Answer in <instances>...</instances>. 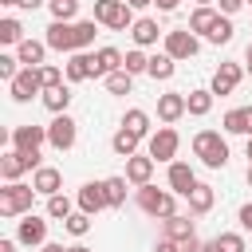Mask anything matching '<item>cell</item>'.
I'll return each mask as SVG.
<instances>
[{
  "label": "cell",
  "instance_id": "db71d44e",
  "mask_svg": "<svg viewBox=\"0 0 252 252\" xmlns=\"http://www.w3.org/2000/svg\"><path fill=\"white\" fill-rule=\"evenodd\" d=\"M67 252H91V248H87V244H71Z\"/></svg>",
  "mask_w": 252,
  "mask_h": 252
},
{
  "label": "cell",
  "instance_id": "3957f363",
  "mask_svg": "<svg viewBox=\"0 0 252 252\" xmlns=\"http://www.w3.org/2000/svg\"><path fill=\"white\" fill-rule=\"evenodd\" d=\"M138 209L150 217H173L177 213V193L158 189V185H138Z\"/></svg>",
  "mask_w": 252,
  "mask_h": 252
},
{
  "label": "cell",
  "instance_id": "83f0119b",
  "mask_svg": "<svg viewBox=\"0 0 252 252\" xmlns=\"http://www.w3.org/2000/svg\"><path fill=\"white\" fill-rule=\"evenodd\" d=\"M138 142H142V138H138L134 130L118 126V130H114V138H110V150H114L118 158H134V154H138Z\"/></svg>",
  "mask_w": 252,
  "mask_h": 252
},
{
  "label": "cell",
  "instance_id": "8d00e7d4",
  "mask_svg": "<svg viewBox=\"0 0 252 252\" xmlns=\"http://www.w3.org/2000/svg\"><path fill=\"white\" fill-rule=\"evenodd\" d=\"M63 228H67L71 236H87V232H91V213H83V209L71 213V217L63 220Z\"/></svg>",
  "mask_w": 252,
  "mask_h": 252
},
{
  "label": "cell",
  "instance_id": "484cf974",
  "mask_svg": "<svg viewBox=\"0 0 252 252\" xmlns=\"http://www.w3.org/2000/svg\"><path fill=\"white\" fill-rule=\"evenodd\" d=\"M130 35H134V43H138V47H150V43H158V35H165V32L158 28V20H150V16H142V20H134V28H130Z\"/></svg>",
  "mask_w": 252,
  "mask_h": 252
},
{
  "label": "cell",
  "instance_id": "ffe728a7",
  "mask_svg": "<svg viewBox=\"0 0 252 252\" xmlns=\"http://www.w3.org/2000/svg\"><path fill=\"white\" fill-rule=\"evenodd\" d=\"M126 63V55L118 51V47H98L94 51V79H106L110 71H118Z\"/></svg>",
  "mask_w": 252,
  "mask_h": 252
},
{
  "label": "cell",
  "instance_id": "6f0895ef",
  "mask_svg": "<svg viewBox=\"0 0 252 252\" xmlns=\"http://www.w3.org/2000/svg\"><path fill=\"white\" fill-rule=\"evenodd\" d=\"M0 4H8V8H12V4H20V0H0Z\"/></svg>",
  "mask_w": 252,
  "mask_h": 252
},
{
  "label": "cell",
  "instance_id": "8992f818",
  "mask_svg": "<svg viewBox=\"0 0 252 252\" xmlns=\"http://www.w3.org/2000/svg\"><path fill=\"white\" fill-rule=\"evenodd\" d=\"M161 43H165V55H173V59H193V55L201 51L197 32H189V28H173V32H165Z\"/></svg>",
  "mask_w": 252,
  "mask_h": 252
},
{
  "label": "cell",
  "instance_id": "d4e9b609",
  "mask_svg": "<svg viewBox=\"0 0 252 252\" xmlns=\"http://www.w3.org/2000/svg\"><path fill=\"white\" fill-rule=\"evenodd\" d=\"M185 201H189V217H205V213L213 209L217 193H213V185H201V181H197V185H193V193H189Z\"/></svg>",
  "mask_w": 252,
  "mask_h": 252
},
{
  "label": "cell",
  "instance_id": "f6af8a7d",
  "mask_svg": "<svg viewBox=\"0 0 252 252\" xmlns=\"http://www.w3.org/2000/svg\"><path fill=\"white\" fill-rule=\"evenodd\" d=\"M240 228H244V232H252V201H248V205H240Z\"/></svg>",
  "mask_w": 252,
  "mask_h": 252
},
{
  "label": "cell",
  "instance_id": "9c48e42d",
  "mask_svg": "<svg viewBox=\"0 0 252 252\" xmlns=\"http://www.w3.org/2000/svg\"><path fill=\"white\" fill-rule=\"evenodd\" d=\"M12 98L16 102H28L32 94H43V79H39V67H20V75L8 83Z\"/></svg>",
  "mask_w": 252,
  "mask_h": 252
},
{
  "label": "cell",
  "instance_id": "5bb4252c",
  "mask_svg": "<svg viewBox=\"0 0 252 252\" xmlns=\"http://www.w3.org/2000/svg\"><path fill=\"white\" fill-rule=\"evenodd\" d=\"M63 71H67V83H87V79H94V55L71 51L67 63H63Z\"/></svg>",
  "mask_w": 252,
  "mask_h": 252
},
{
  "label": "cell",
  "instance_id": "4316f807",
  "mask_svg": "<svg viewBox=\"0 0 252 252\" xmlns=\"http://www.w3.org/2000/svg\"><path fill=\"white\" fill-rule=\"evenodd\" d=\"M161 236H165V240H185V236H193V220L181 217V213L161 217Z\"/></svg>",
  "mask_w": 252,
  "mask_h": 252
},
{
  "label": "cell",
  "instance_id": "ee69618b",
  "mask_svg": "<svg viewBox=\"0 0 252 252\" xmlns=\"http://www.w3.org/2000/svg\"><path fill=\"white\" fill-rule=\"evenodd\" d=\"M217 4H220V12H224V16H232V12H240L248 0H217Z\"/></svg>",
  "mask_w": 252,
  "mask_h": 252
},
{
  "label": "cell",
  "instance_id": "f1b7e54d",
  "mask_svg": "<svg viewBox=\"0 0 252 252\" xmlns=\"http://www.w3.org/2000/svg\"><path fill=\"white\" fill-rule=\"evenodd\" d=\"M173 71H177V59L173 55H165V51L161 55H150V71H146L150 79H173Z\"/></svg>",
  "mask_w": 252,
  "mask_h": 252
},
{
  "label": "cell",
  "instance_id": "74e56055",
  "mask_svg": "<svg viewBox=\"0 0 252 252\" xmlns=\"http://www.w3.org/2000/svg\"><path fill=\"white\" fill-rule=\"evenodd\" d=\"M130 75H142V71H150V55L142 51V47H134V51H126V63H122Z\"/></svg>",
  "mask_w": 252,
  "mask_h": 252
},
{
  "label": "cell",
  "instance_id": "5b68a950",
  "mask_svg": "<svg viewBox=\"0 0 252 252\" xmlns=\"http://www.w3.org/2000/svg\"><path fill=\"white\" fill-rule=\"evenodd\" d=\"M43 39H47V47H51V51H63V55L79 51V28H75L71 20H51Z\"/></svg>",
  "mask_w": 252,
  "mask_h": 252
},
{
  "label": "cell",
  "instance_id": "b9f144b4",
  "mask_svg": "<svg viewBox=\"0 0 252 252\" xmlns=\"http://www.w3.org/2000/svg\"><path fill=\"white\" fill-rule=\"evenodd\" d=\"M217 244H220V252H244V236L240 232H220Z\"/></svg>",
  "mask_w": 252,
  "mask_h": 252
},
{
  "label": "cell",
  "instance_id": "9f6ffc18",
  "mask_svg": "<svg viewBox=\"0 0 252 252\" xmlns=\"http://www.w3.org/2000/svg\"><path fill=\"white\" fill-rule=\"evenodd\" d=\"M244 59H248V67H252V43H248V55H244Z\"/></svg>",
  "mask_w": 252,
  "mask_h": 252
},
{
  "label": "cell",
  "instance_id": "681fc988",
  "mask_svg": "<svg viewBox=\"0 0 252 252\" xmlns=\"http://www.w3.org/2000/svg\"><path fill=\"white\" fill-rule=\"evenodd\" d=\"M16 244L20 240H0V252H16Z\"/></svg>",
  "mask_w": 252,
  "mask_h": 252
},
{
  "label": "cell",
  "instance_id": "f5cc1de1",
  "mask_svg": "<svg viewBox=\"0 0 252 252\" xmlns=\"http://www.w3.org/2000/svg\"><path fill=\"white\" fill-rule=\"evenodd\" d=\"M201 252H220V244H217V240H209V244H201Z\"/></svg>",
  "mask_w": 252,
  "mask_h": 252
},
{
  "label": "cell",
  "instance_id": "ac0fdd59",
  "mask_svg": "<svg viewBox=\"0 0 252 252\" xmlns=\"http://www.w3.org/2000/svg\"><path fill=\"white\" fill-rule=\"evenodd\" d=\"M154 158L150 154H134V158H126V181L130 185H150V177H154Z\"/></svg>",
  "mask_w": 252,
  "mask_h": 252
},
{
  "label": "cell",
  "instance_id": "f546056e",
  "mask_svg": "<svg viewBox=\"0 0 252 252\" xmlns=\"http://www.w3.org/2000/svg\"><path fill=\"white\" fill-rule=\"evenodd\" d=\"M102 83H106V91H110V94H130V87H134V75H130L126 67H118V71H110Z\"/></svg>",
  "mask_w": 252,
  "mask_h": 252
},
{
  "label": "cell",
  "instance_id": "52a82bcc",
  "mask_svg": "<svg viewBox=\"0 0 252 252\" xmlns=\"http://www.w3.org/2000/svg\"><path fill=\"white\" fill-rule=\"evenodd\" d=\"M47 142L63 154V150H71L75 142H79V122L71 118V114H55L51 118V126H47Z\"/></svg>",
  "mask_w": 252,
  "mask_h": 252
},
{
  "label": "cell",
  "instance_id": "6da1fadb",
  "mask_svg": "<svg viewBox=\"0 0 252 252\" xmlns=\"http://www.w3.org/2000/svg\"><path fill=\"white\" fill-rule=\"evenodd\" d=\"M193 154L209 169H224L228 165V142L220 138V130H197L193 134Z\"/></svg>",
  "mask_w": 252,
  "mask_h": 252
},
{
  "label": "cell",
  "instance_id": "94428289",
  "mask_svg": "<svg viewBox=\"0 0 252 252\" xmlns=\"http://www.w3.org/2000/svg\"><path fill=\"white\" fill-rule=\"evenodd\" d=\"M248 4H252V0H248Z\"/></svg>",
  "mask_w": 252,
  "mask_h": 252
},
{
  "label": "cell",
  "instance_id": "7bdbcfd3",
  "mask_svg": "<svg viewBox=\"0 0 252 252\" xmlns=\"http://www.w3.org/2000/svg\"><path fill=\"white\" fill-rule=\"evenodd\" d=\"M16 75H20V59H16V55H0V79L12 83Z\"/></svg>",
  "mask_w": 252,
  "mask_h": 252
},
{
  "label": "cell",
  "instance_id": "30bf717a",
  "mask_svg": "<svg viewBox=\"0 0 252 252\" xmlns=\"http://www.w3.org/2000/svg\"><path fill=\"white\" fill-rule=\"evenodd\" d=\"M177 146H181V138L173 126H158V134H150V158L154 161H173Z\"/></svg>",
  "mask_w": 252,
  "mask_h": 252
},
{
  "label": "cell",
  "instance_id": "f35d334b",
  "mask_svg": "<svg viewBox=\"0 0 252 252\" xmlns=\"http://www.w3.org/2000/svg\"><path fill=\"white\" fill-rule=\"evenodd\" d=\"M47 217L67 220V217H71V201H67L63 193H51V197H47Z\"/></svg>",
  "mask_w": 252,
  "mask_h": 252
},
{
  "label": "cell",
  "instance_id": "bcb514c9",
  "mask_svg": "<svg viewBox=\"0 0 252 252\" xmlns=\"http://www.w3.org/2000/svg\"><path fill=\"white\" fill-rule=\"evenodd\" d=\"M154 252H181V248H177V240H165V236H161V240H158V248H154Z\"/></svg>",
  "mask_w": 252,
  "mask_h": 252
},
{
  "label": "cell",
  "instance_id": "680465c9",
  "mask_svg": "<svg viewBox=\"0 0 252 252\" xmlns=\"http://www.w3.org/2000/svg\"><path fill=\"white\" fill-rule=\"evenodd\" d=\"M248 185H252V165H248Z\"/></svg>",
  "mask_w": 252,
  "mask_h": 252
},
{
  "label": "cell",
  "instance_id": "44dd1931",
  "mask_svg": "<svg viewBox=\"0 0 252 252\" xmlns=\"http://www.w3.org/2000/svg\"><path fill=\"white\" fill-rule=\"evenodd\" d=\"M220 126H224V134H244V138H252V106H236V110H228Z\"/></svg>",
  "mask_w": 252,
  "mask_h": 252
},
{
  "label": "cell",
  "instance_id": "ba28073f",
  "mask_svg": "<svg viewBox=\"0 0 252 252\" xmlns=\"http://www.w3.org/2000/svg\"><path fill=\"white\" fill-rule=\"evenodd\" d=\"M8 142H12V150H20V154H39V146L47 142V126H35V122L16 126V130L8 134Z\"/></svg>",
  "mask_w": 252,
  "mask_h": 252
},
{
  "label": "cell",
  "instance_id": "91938a15",
  "mask_svg": "<svg viewBox=\"0 0 252 252\" xmlns=\"http://www.w3.org/2000/svg\"><path fill=\"white\" fill-rule=\"evenodd\" d=\"M197 4H213V0H197Z\"/></svg>",
  "mask_w": 252,
  "mask_h": 252
},
{
  "label": "cell",
  "instance_id": "f907efd6",
  "mask_svg": "<svg viewBox=\"0 0 252 252\" xmlns=\"http://www.w3.org/2000/svg\"><path fill=\"white\" fill-rule=\"evenodd\" d=\"M39 4H47V0H20V8H32V12H35Z\"/></svg>",
  "mask_w": 252,
  "mask_h": 252
},
{
  "label": "cell",
  "instance_id": "d590c367",
  "mask_svg": "<svg viewBox=\"0 0 252 252\" xmlns=\"http://www.w3.org/2000/svg\"><path fill=\"white\" fill-rule=\"evenodd\" d=\"M232 32H236V28H232V20H228V16H224V12H220V20H217V28H213V32H209V35H205V39H209V43H217V47H220V43H228V39H232Z\"/></svg>",
  "mask_w": 252,
  "mask_h": 252
},
{
  "label": "cell",
  "instance_id": "836d02e7",
  "mask_svg": "<svg viewBox=\"0 0 252 252\" xmlns=\"http://www.w3.org/2000/svg\"><path fill=\"white\" fill-rule=\"evenodd\" d=\"M126 177H106V201H110V209H122L126 205Z\"/></svg>",
  "mask_w": 252,
  "mask_h": 252
},
{
  "label": "cell",
  "instance_id": "e0dca14e",
  "mask_svg": "<svg viewBox=\"0 0 252 252\" xmlns=\"http://www.w3.org/2000/svg\"><path fill=\"white\" fill-rule=\"evenodd\" d=\"M193 185H197L193 165H189V161H169V189H173L177 197H189V193H193Z\"/></svg>",
  "mask_w": 252,
  "mask_h": 252
},
{
  "label": "cell",
  "instance_id": "7c38bea8",
  "mask_svg": "<svg viewBox=\"0 0 252 252\" xmlns=\"http://www.w3.org/2000/svg\"><path fill=\"white\" fill-rule=\"evenodd\" d=\"M185 114H189V102H185L181 91H165V94H158V118H161L165 126H173V122L185 118Z\"/></svg>",
  "mask_w": 252,
  "mask_h": 252
},
{
  "label": "cell",
  "instance_id": "8fae6325",
  "mask_svg": "<svg viewBox=\"0 0 252 252\" xmlns=\"http://www.w3.org/2000/svg\"><path fill=\"white\" fill-rule=\"evenodd\" d=\"M79 209L83 213H91V217H98L102 209H110V201H106V181H87L83 189H79Z\"/></svg>",
  "mask_w": 252,
  "mask_h": 252
},
{
  "label": "cell",
  "instance_id": "1f68e13d",
  "mask_svg": "<svg viewBox=\"0 0 252 252\" xmlns=\"http://www.w3.org/2000/svg\"><path fill=\"white\" fill-rule=\"evenodd\" d=\"M122 126H126V130H134L138 138H150V114H146V110H138V106L122 114Z\"/></svg>",
  "mask_w": 252,
  "mask_h": 252
},
{
  "label": "cell",
  "instance_id": "7dc6e473",
  "mask_svg": "<svg viewBox=\"0 0 252 252\" xmlns=\"http://www.w3.org/2000/svg\"><path fill=\"white\" fill-rule=\"evenodd\" d=\"M154 4H158V8H161V12H173V8H177V4H181V0H154Z\"/></svg>",
  "mask_w": 252,
  "mask_h": 252
},
{
  "label": "cell",
  "instance_id": "7a4b0ae2",
  "mask_svg": "<svg viewBox=\"0 0 252 252\" xmlns=\"http://www.w3.org/2000/svg\"><path fill=\"white\" fill-rule=\"evenodd\" d=\"M32 201H35V185L8 181L0 189V217H24V213H32Z\"/></svg>",
  "mask_w": 252,
  "mask_h": 252
},
{
  "label": "cell",
  "instance_id": "816d5d0a",
  "mask_svg": "<svg viewBox=\"0 0 252 252\" xmlns=\"http://www.w3.org/2000/svg\"><path fill=\"white\" fill-rule=\"evenodd\" d=\"M126 4H130V8H150L154 0H126Z\"/></svg>",
  "mask_w": 252,
  "mask_h": 252
},
{
  "label": "cell",
  "instance_id": "c3c4849f",
  "mask_svg": "<svg viewBox=\"0 0 252 252\" xmlns=\"http://www.w3.org/2000/svg\"><path fill=\"white\" fill-rule=\"evenodd\" d=\"M39 252H67V248H63V244H51V240H47V244H39Z\"/></svg>",
  "mask_w": 252,
  "mask_h": 252
},
{
  "label": "cell",
  "instance_id": "603a6c76",
  "mask_svg": "<svg viewBox=\"0 0 252 252\" xmlns=\"http://www.w3.org/2000/svg\"><path fill=\"white\" fill-rule=\"evenodd\" d=\"M43 55H47V39H24V43H16V59L24 67H39Z\"/></svg>",
  "mask_w": 252,
  "mask_h": 252
},
{
  "label": "cell",
  "instance_id": "d6986e66",
  "mask_svg": "<svg viewBox=\"0 0 252 252\" xmlns=\"http://www.w3.org/2000/svg\"><path fill=\"white\" fill-rule=\"evenodd\" d=\"M32 185H35V193L51 197V193L63 189V173H59L55 165H39V169H32Z\"/></svg>",
  "mask_w": 252,
  "mask_h": 252
},
{
  "label": "cell",
  "instance_id": "60d3db41",
  "mask_svg": "<svg viewBox=\"0 0 252 252\" xmlns=\"http://www.w3.org/2000/svg\"><path fill=\"white\" fill-rule=\"evenodd\" d=\"M63 75H67V71H59L55 63H39V79H43V87H59Z\"/></svg>",
  "mask_w": 252,
  "mask_h": 252
},
{
  "label": "cell",
  "instance_id": "2e32d148",
  "mask_svg": "<svg viewBox=\"0 0 252 252\" xmlns=\"http://www.w3.org/2000/svg\"><path fill=\"white\" fill-rule=\"evenodd\" d=\"M28 169H35V161H32L28 154H20V150H8V154L0 158V177H4V181H20Z\"/></svg>",
  "mask_w": 252,
  "mask_h": 252
},
{
  "label": "cell",
  "instance_id": "ab89813d",
  "mask_svg": "<svg viewBox=\"0 0 252 252\" xmlns=\"http://www.w3.org/2000/svg\"><path fill=\"white\" fill-rule=\"evenodd\" d=\"M94 24L98 20H75V28H79V51L94 43Z\"/></svg>",
  "mask_w": 252,
  "mask_h": 252
},
{
  "label": "cell",
  "instance_id": "4fadbf2b",
  "mask_svg": "<svg viewBox=\"0 0 252 252\" xmlns=\"http://www.w3.org/2000/svg\"><path fill=\"white\" fill-rule=\"evenodd\" d=\"M16 240L20 244H47V220L43 217H35V213H24V220L16 224Z\"/></svg>",
  "mask_w": 252,
  "mask_h": 252
},
{
  "label": "cell",
  "instance_id": "e575fe53",
  "mask_svg": "<svg viewBox=\"0 0 252 252\" xmlns=\"http://www.w3.org/2000/svg\"><path fill=\"white\" fill-rule=\"evenodd\" d=\"M47 8H51V20H71L75 24V16H79V0H47Z\"/></svg>",
  "mask_w": 252,
  "mask_h": 252
},
{
  "label": "cell",
  "instance_id": "d6a6232c",
  "mask_svg": "<svg viewBox=\"0 0 252 252\" xmlns=\"http://www.w3.org/2000/svg\"><path fill=\"white\" fill-rule=\"evenodd\" d=\"M0 43H24V24L16 16H4L0 20Z\"/></svg>",
  "mask_w": 252,
  "mask_h": 252
},
{
  "label": "cell",
  "instance_id": "277c9868",
  "mask_svg": "<svg viewBox=\"0 0 252 252\" xmlns=\"http://www.w3.org/2000/svg\"><path fill=\"white\" fill-rule=\"evenodd\" d=\"M94 20L106 24L110 32H130L134 28V8L126 0H94Z\"/></svg>",
  "mask_w": 252,
  "mask_h": 252
},
{
  "label": "cell",
  "instance_id": "4dcf8cb0",
  "mask_svg": "<svg viewBox=\"0 0 252 252\" xmlns=\"http://www.w3.org/2000/svg\"><path fill=\"white\" fill-rule=\"evenodd\" d=\"M185 102H189V114H193V118H205V114L213 110V91H189Z\"/></svg>",
  "mask_w": 252,
  "mask_h": 252
},
{
  "label": "cell",
  "instance_id": "9a60e30c",
  "mask_svg": "<svg viewBox=\"0 0 252 252\" xmlns=\"http://www.w3.org/2000/svg\"><path fill=\"white\" fill-rule=\"evenodd\" d=\"M240 63H220L217 71H213V83H209V91L213 94H232L236 91V83H240Z\"/></svg>",
  "mask_w": 252,
  "mask_h": 252
},
{
  "label": "cell",
  "instance_id": "7402d4cb",
  "mask_svg": "<svg viewBox=\"0 0 252 252\" xmlns=\"http://www.w3.org/2000/svg\"><path fill=\"white\" fill-rule=\"evenodd\" d=\"M217 20H220V8H213V4H197V12L189 16V32L209 35V32L217 28Z\"/></svg>",
  "mask_w": 252,
  "mask_h": 252
},
{
  "label": "cell",
  "instance_id": "11a10c76",
  "mask_svg": "<svg viewBox=\"0 0 252 252\" xmlns=\"http://www.w3.org/2000/svg\"><path fill=\"white\" fill-rule=\"evenodd\" d=\"M244 154H248V165H252V138H248V150H244Z\"/></svg>",
  "mask_w": 252,
  "mask_h": 252
},
{
  "label": "cell",
  "instance_id": "cb8c5ba5",
  "mask_svg": "<svg viewBox=\"0 0 252 252\" xmlns=\"http://www.w3.org/2000/svg\"><path fill=\"white\" fill-rule=\"evenodd\" d=\"M43 106L51 110V114H67V106H71V87L67 83H59V87H43Z\"/></svg>",
  "mask_w": 252,
  "mask_h": 252
}]
</instances>
